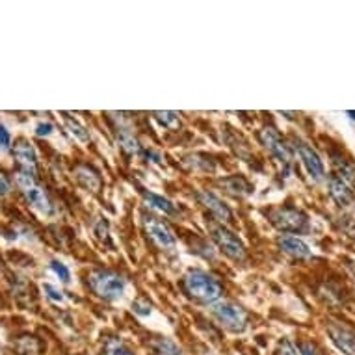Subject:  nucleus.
<instances>
[{
    "mask_svg": "<svg viewBox=\"0 0 355 355\" xmlns=\"http://www.w3.org/2000/svg\"><path fill=\"white\" fill-rule=\"evenodd\" d=\"M88 287L93 290V294L106 302H114L125 294L127 279L110 268H95L88 274Z\"/></svg>",
    "mask_w": 355,
    "mask_h": 355,
    "instance_id": "f03ea898",
    "label": "nucleus"
},
{
    "mask_svg": "<svg viewBox=\"0 0 355 355\" xmlns=\"http://www.w3.org/2000/svg\"><path fill=\"white\" fill-rule=\"evenodd\" d=\"M0 147L2 149H10L12 147V134H10V131L4 125H0Z\"/></svg>",
    "mask_w": 355,
    "mask_h": 355,
    "instance_id": "c756f323",
    "label": "nucleus"
},
{
    "mask_svg": "<svg viewBox=\"0 0 355 355\" xmlns=\"http://www.w3.org/2000/svg\"><path fill=\"white\" fill-rule=\"evenodd\" d=\"M207 227H209V235L218 246V250L222 251L225 257H229L237 263L246 259V248H244L242 240L238 238L237 233H233L227 225L218 224L214 220H211Z\"/></svg>",
    "mask_w": 355,
    "mask_h": 355,
    "instance_id": "423d86ee",
    "label": "nucleus"
},
{
    "mask_svg": "<svg viewBox=\"0 0 355 355\" xmlns=\"http://www.w3.org/2000/svg\"><path fill=\"white\" fill-rule=\"evenodd\" d=\"M153 350L157 355H185L183 350L168 337H158L157 341L153 342Z\"/></svg>",
    "mask_w": 355,
    "mask_h": 355,
    "instance_id": "4be33fe9",
    "label": "nucleus"
},
{
    "mask_svg": "<svg viewBox=\"0 0 355 355\" xmlns=\"http://www.w3.org/2000/svg\"><path fill=\"white\" fill-rule=\"evenodd\" d=\"M277 355H298L296 346L289 341V339H283L279 342V348H277Z\"/></svg>",
    "mask_w": 355,
    "mask_h": 355,
    "instance_id": "bb28decb",
    "label": "nucleus"
},
{
    "mask_svg": "<svg viewBox=\"0 0 355 355\" xmlns=\"http://www.w3.org/2000/svg\"><path fill=\"white\" fill-rule=\"evenodd\" d=\"M294 147H296V153L302 158L303 168L307 170L311 179L316 183L324 181L326 179V168H324L322 158L318 157V153L307 142H303L302 138H294Z\"/></svg>",
    "mask_w": 355,
    "mask_h": 355,
    "instance_id": "9d476101",
    "label": "nucleus"
},
{
    "mask_svg": "<svg viewBox=\"0 0 355 355\" xmlns=\"http://www.w3.org/2000/svg\"><path fill=\"white\" fill-rule=\"evenodd\" d=\"M277 246L283 253L294 257V259H311L313 257L309 246L303 242L302 238L292 237V235H281L277 238Z\"/></svg>",
    "mask_w": 355,
    "mask_h": 355,
    "instance_id": "dca6fc26",
    "label": "nucleus"
},
{
    "mask_svg": "<svg viewBox=\"0 0 355 355\" xmlns=\"http://www.w3.org/2000/svg\"><path fill=\"white\" fill-rule=\"evenodd\" d=\"M73 177L77 181V185L82 186L84 190L92 192V194H99L101 188H103L101 173L88 162H79L73 168Z\"/></svg>",
    "mask_w": 355,
    "mask_h": 355,
    "instance_id": "f8f14e48",
    "label": "nucleus"
},
{
    "mask_svg": "<svg viewBox=\"0 0 355 355\" xmlns=\"http://www.w3.org/2000/svg\"><path fill=\"white\" fill-rule=\"evenodd\" d=\"M51 270H53L64 283H69V281H71V272H69V268H67L62 261H53V263H51Z\"/></svg>",
    "mask_w": 355,
    "mask_h": 355,
    "instance_id": "393cba45",
    "label": "nucleus"
},
{
    "mask_svg": "<svg viewBox=\"0 0 355 355\" xmlns=\"http://www.w3.org/2000/svg\"><path fill=\"white\" fill-rule=\"evenodd\" d=\"M43 290H45V294L51 298L53 302H64V296H62V292H60L58 289H54L53 285H45V287H43Z\"/></svg>",
    "mask_w": 355,
    "mask_h": 355,
    "instance_id": "473e14b6",
    "label": "nucleus"
},
{
    "mask_svg": "<svg viewBox=\"0 0 355 355\" xmlns=\"http://www.w3.org/2000/svg\"><path fill=\"white\" fill-rule=\"evenodd\" d=\"M155 119H157L158 123L166 129H171V131H175L181 127V118H179L177 112H155L153 114Z\"/></svg>",
    "mask_w": 355,
    "mask_h": 355,
    "instance_id": "b1692460",
    "label": "nucleus"
},
{
    "mask_svg": "<svg viewBox=\"0 0 355 355\" xmlns=\"http://www.w3.org/2000/svg\"><path fill=\"white\" fill-rule=\"evenodd\" d=\"M328 333L337 348L344 355H355V331L346 324L329 322Z\"/></svg>",
    "mask_w": 355,
    "mask_h": 355,
    "instance_id": "9b49d317",
    "label": "nucleus"
},
{
    "mask_svg": "<svg viewBox=\"0 0 355 355\" xmlns=\"http://www.w3.org/2000/svg\"><path fill=\"white\" fill-rule=\"evenodd\" d=\"M259 140L264 145V149L270 153L272 157L283 162V164H290V158H292V151H290V145L281 138V134L276 127L266 125L263 131L259 132Z\"/></svg>",
    "mask_w": 355,
    "mask_h": 355,
    "instance_id": "1a4fd4ad",
    "label": "nucleus"
},
{
    "mask_svg": "<svg viewBox=\"0 0 355 355\" xmlns=\"http://www.w3.org/2000/svg\"><path fill=\"white\" fill-rule=\"evenodd\" d=\"M14 158L17 160L21 171L36 177V173H38V155H36L34 145L27 138H19L14 144Z\"/></svg>",
    "mask_w": 355,
    "mask_h": 355,
    "instance_id": "ddd939ff",
    "label": "nucleus"
},
{
    "mask_svg": "<svg viewBox=\"0 0 355 355\" xmlns=\"http://www.w3.org/2000/svg\"><path fill=\"white\" fill-rule=\"evenodd\" d=\"M93 231L97 233V237L103 238V240H106V242L110 244V231H108V222H106V220L99 218V222L93 225Z\"/></svg>",
    "mask_w": 355,
    "mask_h": 355,
    "instance_id": "a878e982",
    "label": "nucleus"
},
{
    "mask_svg": "<svg viewBox=\"0 0 355 355\" xmlns=\"http://www.w3.org/2000/svg\"><path fill=\"white\" fill-rule=\"evenodd\" d=\"M12 192V181L6 175V171L0 170V198H4Z\"/></svg>",
    "mask_w": 355,
    "mask_h": 355,
    "instance_id": "cd10ccee",
    "label": "nucleus"
},
{
    "mask_svg": "<svg viewBox=\"0 0 355 355\" xmlns=\"http://www.w3.org/2000/svg\"><path fill=\"white\" fill-rule=\"evenodd\" d=\"M101 355H134L132 350L127 346V342L121 337H108L103 342V350Z\"/></svg>",
    "mask_w": 355,
    "mask_h": 355,
    "instance_id": "412c9836",
    "label": "nucleus"
},
{
    "mask_svg": "<svg viewBox=\"0 0 355 355\" xmlns=\"http://www.w3.org/2000/svg\"><path fill=\"white\" fill-rule=\"evenodd\" d=\"M268 222L283 235H302L309 231V216L292 205H279L266 212Z\"/></svg>",
    "mask_w": 355,
    "mask_h": 355,
    "instance_id": "7ed1b4c3",
    "label": "nucleus"
},
{
    "mask_svg": "<svg viewBox=\"0 0 355 355\" xmlns=\"http://www.w3.org/2000/svg\"><path fill=\"white\" fill-rule=\"evenodd\" d=\"M15 185H17L21 194L25 196V199H27L28 205L32 207L34 211H38L40 214H45V216H51V214H53V201H51L45 188L36 181L34 175H28L25 171H17V173H15Z\"/></svg>",
    "mask_w": 355,
    "mask_h": 355,
    "instance_id": "20e7f679",
    "label": "nucleus"
},
{
    "mask_svg": "<svg viewBox=\"0 0 355 355\" xmlns=\"http://www.w3.org/2000/svg\"><path fill=\"white\" fill-rule=\"evenodd\" d=\"M196 199H198V203L203 207L205 211H209V214L212 216L214 222L218 224H224V225H229L233 224V211H231L229 207L222 201L220 196H216L212 190H198L196 192Z\"/></svg>",
    "mask_w": 355,
    "mask_h": 355,
    "instance_id": "6e6552de",
    "label": "nucleus"
},
{
    "mask_svg": "<svg viewBox=\"0 0 355 355\" xmlns=\"http://www.w3.org/2000/svg\"><path fill=\"white\" fill-rule=\"evenodd\" d=\"M181 289L190 300H196L199 303H209L212 305L218 300H222V283L216 276H212L205 270H188L181 277Z\"/></svg>",
    "mask_w": 355,
    "mask_h": 355,
    "instance_id": "f257e3e1",
    "label": "nucleus"
},
{
    "mask_svg": "<svg viewBox=\"0 0 355 355\" xmlns=\"http://www.w3.org/2000/svg\"><path fill=\"white\" fill-rule=\"evenodd\" d=\"M54 132V125L51 121H45V123H40V125L36 127V134L38 136H51Z\"/></svg>",
    "mask_w": 355,
    "mask_h": 355,
    "instance_id": "2f4dec72",
    "label": "nucleus"
},
{
    "mask_svg": "<svg viewBox=\"0 0 355 355\" xmlns=\"http://www.w3.org/2000/svg\"><path fill=\"white\" fill-rule=\"evenodd\" d=\"M114 134H116V140H118V145L127 153V155H140L144 151L142 149V144L140 140L136 138V134L132 132V129L123 121H119L118 118V125L114 127Z\"/></svg>",
    "mask_w": 355,
    "mask_h": 355,
    "instance_id": "2eb2a0df",
    "label": "nucleus"
},
{
    "mask_svg": "<svg viewBox=\"0 0 355 355\" xmlns=\"http://www.w3.org/2000/svg\"><path fill=\"white\" fill-rule=\"evenodd\" d=\"M328 186H329V196L333 198L337 205L341 207H350L352 203H355V194L352 190V186L342 181L341 177H337L335 173L328 177Z\"/></svg>",
    "mask_w": 355,
    "mask_h": 355,
    "instance_id": "4468645a",
    "label": "nucleus"
},
{
    "mask_svg": "<svg viewBox=\"0 0 355 355\" xmlns=\"http://www.w3.org/2000/svg\"><path fill=\"white\" fill-rule=\"evenodd\" d=\"M142 196H144L145 203L149 205L151 209H157L158 212H164L168 216H175L177 214V207L173 201H170L164 196H158L155 192H147L145 188H142Z\"/></svg>",
    "mask_w": 355,
    "mask_h": 355,
    "instance_id": "a211bd4d",
    "label": "nucleus"
},
{
    "mask_svg": "<svg viewBox=\"0 0 355 355\" xmlns=\"http://www.w3.org/2000/svg\"><path fill=\"white\" fill-rule=\"evenodd\" d=\"M142 225L147 238L151 240L158 250L162 251H173L177 246V238L173 235V231L162 218H158L157 214H153L149 211L142 212Z\"/></svg>",
    "mask_w": 355,
    "mask_h": 355,
    "instance_id": "0eeeda50",
    "label": "nucleus"
},
{
    "mask_svg": "<svg viewBox=\"0 0 355 355\" xmlns=\"http://www.w3.org/2000/svg\"><path fill=\"white\" fill-rule=\"evenodd\" d=\"M66 127L69 129V132H71L73 136H75V140H79L82 144H88V142H90V131H88L82 123H79L77 119L66 116Z\"/></svg>",
    "mask_w": 355,
    "mask_h": 355,
    "instance_id": "5701e85b",
    "label": "nucleus"
},
{
    "mask_svg": "<svg viewBox=\"0 0 355 355\" xmlns=\"http://www.w3.org/2000/svg\"><path fill=\"white\" fill-rule=\"evenodd\" d=\"M132 309H134V313L145 316L151 313V303H147L145 300H136V302L132 303Z\"/></svg>",
    "mask_w": 355,
    "mask_h": 355,
    "instance_id": "c85d7f7f",
    "label": "nucleus"
},
{
    "mask_svg": "<svg viewBox=\"0 0 355 355\" xmlns=\"http://www.w3.org/2000/svg\"><path fill=\"white\" fill-rule=\"evenodd\" d=\"M211 315L220 326L231 333H242L248 328V313L233 300H218L211 305Z\"/></svg>",
    "mask_w": 355,
    "mask_h": 355,
    "instance_id": "39448f33",
    "label": "nucleus"
},
{
    "mask_svg": "<svg viewBox=\"0 0 355 355\" xmlns=\"http://www.w3.org/2000/svg\"><path fill=\"white\" fill-rule=\"evenodd\" d=\"M333 158V166L337 170V177H341L342 181H346L350 186L355 185V164L348 158H344L342 155H331Z\"/></svg>",
    "mask_w": 355,
    "mask_h": 355,
    "instance_id": "6ab92c4d",
    "label": "nucleus"
},
{
    "mask_svg": "<svg viewBox=\"0 0 355 355\" xmlns=\"http://www.w3.org/2000/svg\"><path fill=\"white\" fill-rule=\"evenodd\" d=\"M220 186L233 198H248L253 194V185L244 175H229V177L220 179Z\"/></svg>",
    "mask_w": 355,
    "mask_h": 355,
    "instance_id": "f3484780",
    "label": "nucleus"
},
{
    "mask_svg": "<svg viewBox=\"0 0 355 355\" xmlns=\"http://www.w3.org/2000/svg\"><path fill=\"white\" fill-rule=\"evenodd\" d=\"M346 114H348V116H350V118H352V119H355V112H346Z\"/></svg>",
    "mask_w": 355,
    "mask_h": 355,
    "instance_id": "72a5a7b5",
    "label": "nucleus"
},
{
    "mask_svg": "<svg viewBox=\"0 0 355 355\" xmlns=\"http://www.w3.org/2000/svg\"><path fill=\"white\" fill-rule=\"evenodd\" d=\"M298 348H300V354L302 355H320L318 354V350L315 348V344L309 341L300 342V346H298Z\"/></svg>",
    "mask_w": 355,
    "mask_h": 355,
    "instance_id": "7c9ffc66",
    "label": "nucleus"
},
{
    "mask_svg": "<svg viewBox=\"0 0 355 355\" xmlns=\"http://www.w3.org/2000/svg\"><path fill=\"white\" fill-rule=\"evenodd\" d=\"M185 164L192 171H203V173H212L216 170V162L209 155H190L185 158Z\"/></svg>",
    "mask_w": 355,
    "mask_h": 355,
    "instance_id": "aec40b11",
    "label": "nucleus"
}]
</instances>
